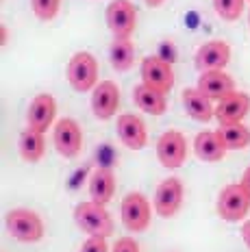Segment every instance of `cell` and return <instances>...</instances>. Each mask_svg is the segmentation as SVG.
<instances>
[{
    "label": "cell",
    "mask_w": 250,
    "mask_h": 252,
    "mask_svg": "<svg viewBox=\"0 0 250 252\" xmlns=\"http://www.w3.org/2000/svg\"><path fill=\"white\" fill-rule=\"evenodd\" d=\"M65 76L74 92H79V94L94 92V87L98 85V59L87 50L76 52L67 61Z\"/></svg>",
    "instance_id": "3957f363"
},
{
    "label": "cell",
    "mask_w": 250,
    "mask_h": 252,
    "mask_svg": "<svg viewBox=\"0 0 250 252\" xmlns=\"http://www.w3.org/2000/svg\"><path fill=\"white\" fill-rule=\"evenodd\" d=\"M111 252H139V244L133 237H120L116 239Z\"/></svg>",
    "instance_id": "4316f807"
},
{
    "label": "cell",
    "mask_w": 250,
    "mask_h": 252,
    "mask_svg": "<svg viewBox=\"0 0 250 252\" xmlns=\"http://www.w3.org/2000/svg\"><path fill=\"white\" fill-rule=\"evenodd\" d=\"M116 174H113L109 167H98L96 172L90 176V196L94 202L98 204H107L111 202L113 193H116Z\"/></svg>",
    "instance_id": "d6986e66"
},
{
    "label": "cell",
    "mask_w": 250,
    "mask_h": 252,
    "mask_svg": "<svg viewBox=\"0 0 250 252\" xmlns=\"http://www.w3.org/2000/svg\"><path fill=\"white\" fill-rule=\"evenodd\" d=\"M116 130L118 137L126 146L128 150H142L148 144V130H146V124L139 115L135 113H122L116 120Z\"/></svg>",
    "instance_id": "4fadbf2b"
},
{
    "label": "cell",
    "mask_w": 250,
    "mask_h": 252,
    "mask_svg": "<svg viewBox=\"0 0 250 252\" xmlns=\"http://www.w3.org/2000/svg\"><path fill=\"white\" fill-rule=\"evenodd\" d=\"M74 222L83 233L90 237H111L113 235V220L105 204L94 200L79 202L74 207Z\"/></svg>",
    "instance_id": "6da1fadb"
},
{
    "label": "cell",
    "mask_w": 250,
    "mask_h": 252,
    "mask_svg": "<svg viewBox=\"0 0 250 252\" xmlns=\"http://www.w3.org/2000/svg\"><path fill=\"white\" fill-rule=\"evenodd\" d=\"M248 2H250V0H248Z\"/></svg>",
    "instance_id": "d6a6232c"
},
{
    "label": "cell",
    "mask_w": 250,
    "mask_h": 252,
    "mask_svg": "<svg viewBox=\"0 0 250 252\" xmlns=\"http://www.w3.org/2000/svg\"><path fill=\"white\" fill-rule=\"evenodd\" d=\"M142 83L150 89L168 94L176 83L174 70L165 59L161 57H146L142 61Z\"/></svg>",
    "instance_id": "30bf717a"
},
{
    "label": "cell",
    "mask_w": 250,
    "mask_h": 252,
    "mask_svg": "<svg viewBox=\"0 0 250 252\" xmlns=\"http://www.w3.org/2000/svg\"><path fill=\"white\" fill-rule=\"evenodd\" d=\"M133 100H135V104H137V109H142V111L148 113V115H163L165 111H168V100H165V94L157 92V89L146 87L144 83H142V85H135Z\"/></svg>",
    "instance_id": "ffe728a7"
},
{
    "label": "cell",
    "mask_w": 250,
    "mask_h": 252,
    "mask_svg": "<svg viewBox=\"0 0 250 252\" xmlns=\"http://www.w3.org/2000/svg\"><path fill=\"white\" fill-rule=\"evenodd\" d=\"M231 61V46L222 39L205 41L200 48L196 50L194 65L198 72H209V70H224Z\"/></svg>",
    "instance_id": "8fae6325"
},
{
    "label": "cell",
    "mask_w": 250,
    "mask_h": 252,
    "mask_svg": "<svg viewBox=\"0 0 250 252\" xmlns=\"http://www.w3.org/2000/svg\"><path fill=\"white\" fill-rule=\"evenodd\" d=\"M220 135L222 144L226 146V150H246L250 146V128L239 124H220V128L216 130Z\"/></svg>",
    "instance_id": "603a6c76"
},
{
    "label": "cell",
    "mask_w": 250,
    "mask_h": 252,
    "mask_svg": "<svg viewBox=\"0 0 250 252\" xmlns=\"http://www.w3.org/2000/svg\"><path fill=\"white\" fill-rule=\"evenodd\" d=\"M248 26H250V13H248Z\"/></svg>",
    "instance_id": "1f68e13d"
},
{
    "label": "cell",
    "mask_w": 250,
    "mask_h": 252,
    "mask_svg": "<svg viewBox=\"0 0 250 252\" xmlns=\"http://www.w3.org/2000/svg\"><path fill=\"white\" fill-rule=\"evenodd\" d=\"M81 252H109L107 237H87L81 246Z\"/></svg>",
    "instance_id": "484cf974"
},
{
    "label": "cell",
    "mask_w": 250,
    "mask_h": 252,
    "mask_svg": "<svg viewBox=\"0 0 250 252\" xmlns=\"http://www.w3.org/2000/svg\"><path fill=\"white\" fill-rule=\"evenodd\" d=\"M57 100L50 94H37L27 109V126L37 133H46L55 124Z\"/></svg>",
    "instance_id": "7c38bea8"
},
{
    "label": "cell",
    "mask_w": 250,
    "mask_h": 252,
    "mask_svg": "<svg viewBox=\"0 0 250 252\" xmlns=\"http://www.w3.org/2000/svg\"><path fill=\"white\" fill-rule=\"evenodd\" d=\"M0 44H7V29H4V26H2V39H0Z\"/></svg>",
    "instance_id": "4dcf8cb0"
},
{
    "label": "cell",
    "mask_w": 250,
    "mask_h": 252,
    "mask_svg": "<svg viewBox=\"0 0 250 252\" xmlns=\"http://www.w3.org/2000/svg\"><path fill=\"white\" fill-rule=\"evenodd\" d=\"M146 4H148V7H153V9H157V7H161V4L165 2V0H144Z\"/></svg>",
    "instance_id": "f546056e"
},
{
    "label": "cell",
    "mask_w": 250,
    "mask_h": 252,
    "mask_svg": "<svg viewBox=\"0 0 250 252\" xmlns=\"http://www.w3.org/2000/svg\"><path fill=\"white\" fill-rule=\"evenodd\" d=\"M4 224H7V233L15 241H22V244H37L46 233L44 220L33 209H11L4 218Z\"/></svg>",
    "instance_id": "7a4b0ae2"
},
{
    "label": "cell",
    "mask_w": 250,
    "mask_h": 252,
    "mask_svg": "<svg viewBox=\"0 0 250 252\" xmlns=\"http://www.w3.org/2000/svg\"><path fill=\"white\" fill-rule=\"evenodd\" d=\"M105 20L113 37H131L137 26V9L131 0H111L107 4Z\"/></svg>",
    "instance_id": "ba28073f"
},
{
    "label": "cell",
    "mask_w": 250,
    "mask_h": 252,
    "mask_svg": "<svg viewBox=\"0 0 250 252\" xmlns=\"http://www.w3.org/2000/svg\"><path fill=\"white\" fill-rule=\"evenodd\" d=\"M120 109V87L113 81H100L92 92V111L98 120H111Z\"/></svg>",
    "instance_id": "5bb4252c"
},
{
    "label": "cell",
    "mask_w": 250,
    "mask_h": 252,
    "mask_svg": "<svg viewBox=\"0 0 250 252\" xmlns=\"http://www.w3.org/2000/svg\"><path fill=\"white\" fill-rule=\"evenodd\" d=\"M31 9H33L35 18L41 22H50L57 18L61 9V0H31Z\"/></svg>",
    "instance_id": "d4e9b609"
},
{
    "label": "cell",
    "mask_w": 250,
    "mask_h": 252,
    "mask_svg": "<svg viewBox=\"0 0 250 252\" xmlns=\"http://www.w3.org/2000/svg\"><path fill=\"white\" fill-rule=\"evenodd\" d=\"M181 102H183L185 113L189 115L191 120H196V122L207 124V122H211V120L216 118V107H213V100H211V98H207L198 87L183 89V94H181Z\"/></svg>",
    "instance_id": "e0dca14e"
},
{
    "label": "cell",
    "mask_w": 250,
    "mask_h": 252,
    "mask_svg": "<svg viewBox=\"0 0 250 252\" xmlns=\"http://www.w3.org/2000/svg\"><path fill=\"white\" fill-rule=\"evenodd\" d=\"M239 183H242V187L246 189V191H248V196H250V165L246 167V170H244V174H242V181H239Z\"/></svg>",
    "instance_id": "f1b7e54d"
},
{
    "label": "cell",
    "mask_w": 250,
    "mask_h": 252,
    "mask_svg": "<svg viewBox=\"0 0 250 252\" xmlns=\"http://www.w3.org/2000/svg\"><path fill=\"white\" fill-rule=\"evenodd\" d=\"M120 215H122V224L131 233H144V230H148L150 220H153L148 198L139 191L126 193L122 204H120Z\"/></svg>",
    "instance_id": "5b68a950"
},
{
    "label": "cell",
    "mask_w": 250,
    "mask_h": 252,
    "mask_svg": "<svg viewBox=\"0 0 250 252\" xmlns=\"http://www.w3.org/2000/svg\"><path fill=\"white\" fill-rule=\"evenodd\" d=\"M109 61L118 72H128L135 63V44L131 37H113L109 46Z\"/></svg>",
    "instance_id": "7402d4cb"
},
{
    "label": "cell",
    "mask_w": 250,
    "mask_h": 252,
    "mask_svg": "<svg viewBox=\"0 0 250 252\" xmlns=\"http://www.w3.org/2000/svg\"><path fill=\"white\" fill-rule=\"evenodd\" d=\"M242 239H244V244H246V248L250 250V220L244 222V226H242Z\"/></svg>",
    "instance_id": "83f0119b"
},
{
    "label": "cell",
    "mask_w": 250,
    "mask_h": 252,
    "mask_svg": "<svg viewBox=\"0 0 250 252\" xmlns=\"http://www.w3.org/2000/svg\"><path fill=\"white\" fill-rule=\"evenodd\" d=\"M18 150H20V157H22L27 163H39L46 155V139H44V133H37L33 128H24L20 133V139H18Z\"/></svg>",
    "instance_id": "44dd1931"
},
{
    "label": "cell",
    "mask_w": 250,
    "mask_h": 252,
    "mask_svg": "<svg viewBox=\"0 0 250 252\" xmlns=\"http://www.w3.org/2000/svg\"><path fill=\"white\" fill-rule=\"evenodd\" d=\"M183 193H185V187L181 183V178L170 176L165 181H161L157 189H155V198H153L155 213L163 220L174 218L179 213L181 204H183Z\"/></svg>",
    "instance_id": "52a82bcc"
},
{
    "label": "cell",
    "mask_w": 250,
    "mask_h": 252,
    "mask_svg": "<svg viewBox=\"0 0 250 252\" xmlns=\"http://www.w3.org/2000/svg\"><path fill=\"white\" fill-rule=\"evenodd\" d=\"M250 111V96L246 92H233L216 104V120L220 124H239Z\"/></svg>",
    "instance_id": "2e32d148"
},
{
    "label": "cell",
    "mask_w": 250,
    "mask_h": 252,
    "mask_svg": "<svg viewBox=\"0 0 250 252\" xmlns=\"http://www.w3.org/2000/svg\"><path fill=\"white\" fill-rule=\"evenodd\" d=\"M244 4L246 0H213V9L224 22H237L244 13Z\"/></svg>",
    "instance_id": "cb8c5ba5"
},
{
    "label": "cell",
    "mask_w": 250,
    "mask_h": 252,
    "mask_svg": "<svg viewBox=\"0 0 250 252\" xmlns=\"http://www.w3.org/2000/svg\"><path fill=\"white\" fill-rule=\"evenodd\" d=\"M157 159L168 170H179L187 161V139L179 130H165L157 139Z\"/></svg>",
    "instance_id": "9c48e42d"
},
{
    "label": "cell",
    "mask_w": 250,
    "mask_h": 252,
    "mask_svg": "<svg viewBox=\"0 0 250 252\" xmlns=\"http://www.w3.org/2000/svg\"><path fill=\"white\" fill-rule=\"evenodd\" d=\"M53 144L65 159H76L83 150V130L74 118H61L53 126Z\"/></svg>",
    "instance_id": "8992f818"
},
{
    "label": "cell",
    "mask_w": 250,
    "mask_h": 252,
    "mask_svg": "<svg viewBox=\"0 0 250 252\" xmlns=\"http://www.w3.org/2000/svg\"><path fill=\"white\" fill-rule=\"evenodd\" d=\"M216 211L224 222H242L250 211V196L242 183H231L222 187L216 202Z\"/></svg>",
    "instance_id": "277c9868"
},
{
    "label": "cell",
    "mask_w": 250,
    "mask_h": 252,
    "mask_svg": "<svg viewBox=\"0 0 250 252\" xmlns=\"http://www.w3.org/2000/svg\"><path fill=\"white\" fill-rule=\"evenodd\" d=\"M198 89L205 94L207 98L220 102L222 98L231 96L233 92H237L235 81H233L231 74H226L224 70H209V72H200L198 76Z\"/></svg>",
    "instance_id": "9a60e30c"
},
{
    "label": "cell",
    "mask_w": 250,
    "mask_h": 252,
    "mask_svg": "<svg viewBox=\"0 0 250 252\" xmlns=\"http://www.w3.org/2000/svg\"><path fill=\"white\" fill-rule=\"evenodd\" d=\"M194 152L198 159L205 161V163H218V161H222L226 157L228 150L216 130H202L194 139Z\"/></svg>",
    "instance_id": "ac0fdd59"
}]
</instances>
